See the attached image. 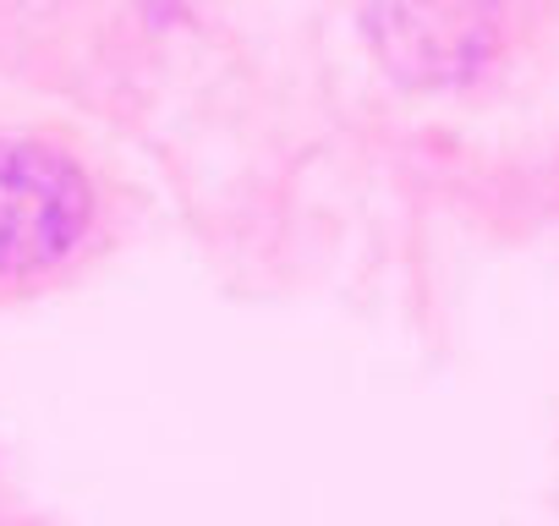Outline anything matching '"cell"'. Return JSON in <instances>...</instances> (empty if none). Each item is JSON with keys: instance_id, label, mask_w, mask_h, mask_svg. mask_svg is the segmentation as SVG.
Instances as JSON below:
<instances>
[{"instance_id": "obj_1", "label": "cell", "mask_w": 559, "mask_h": 526, "mask_svg": "<svg viewBox=\"0 0 559 526\" xmlns=\"http://www.w3.org/2000/svg\"><path fill=\"white\" fill-rule=\"evenodd\" d=\"M94 187L83 165L39 138H0V286H34L83 252Z\"/></svg>"}, {"instance_id": "obj_2", "label": "cell", "mask_w": 559, "mask_h": 526, "mask_svg": "<svg viewBox=\"0 0 559 526\" xmlns=\"http://www.w3.org/2000/svg\"><path fill=\"white\" fill-rule=\"evenodd\" d=\"M362 34L401 88L444 94L499 56L504 0H368Z\"/></svg>"}]
</instances>
